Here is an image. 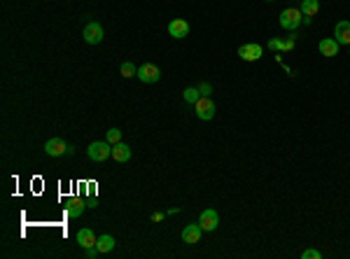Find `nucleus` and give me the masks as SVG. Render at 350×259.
I'll list each match as a JSON object with an SVG mask.
<instances>
[{
	"instance_id": "1",
	"label": "nucleus",
	"mask_w": 350,
	"mask_h": 259,
	"mask_svg": "<svg viewBox=\"0 0 350 259\" xmlns=\"http://www.w3.org/2000/svg\"><path fill=\"white\" fill-rule=\"evenodd\" d=\"M301 21H304V14H301V9L299 7H287L280 12V26L285 28V31L294 33L301 26Z\"/></svg>"
},
{
	"instance_id": "2",
	"label": "nucleus",
	"mask_w": 350,
	"mask_h": 259,
	"mask_svg": "<svg viewBox=\"0 0 350 259\" xmlns=\"http://www.w3.org/2000/svg\"><path fill=\"white\" fill-rule=\"evenodd\" d=\"M87 157H89L91 161H105L107 157H112V145H110L107 140H96V143L89 145Z\"/></svg>"
},
{
	"instance_id": "3",
	"label": "nucleus",
	"mask_w": 350,
	"mask_h": 259,
	"mask_svg": "<svg viewBox=\"0 0 350 259\" xmlns=\"http://www.w3.org/2000/svg\"><path fill=\"white\" fill-rule=\"evenodd\" d=\"M194 110H196V117L201 119V122H210L215 117V112H217V107H215V103L208 96H201V98L194 103Z\"/></svg>"
},
{
	"instance_id": "4",
	"label": "nucleus",
	"mask_w": 350,
	"mask_h": 259,
	"mask_svg": "<svg viewBox=\"0 0 350 259\" xmlns=\"http://www.w3.org/2000/svg\"><path fill=\"white\" fill-rule=\"evenodd\" d=\"M45 152L49 154V157H63V154H73L75 152V147L68 145L66 140H61V138H49L45 143Z\"/></svg>"
},
{
	"instance_id": "5",
	"label": "nucleus",
	"mask_w": 350,
	"mask_h": 259,
	"mask_svg": "<svg viewBox=\"0 0 350 259\" xmlns=\"http://www.w3.org/2000/svg\"><path fill=\"white\" fill-rule=\"evenodd\" d=\"M138 80L143 84H154L161 80V68L159 66H154V63H145V66H140L138 68Z\"/></svg>"
},
{
	"instance_id": "6",
	"label": "nucleus",
	"mask_w": 350,
	"mask_h": 259,
	"mask_svg": "<svg viewBox=\"0 0 350 259\" xmlns=\"http://www.w3.org/2000/svg\"><path fill=\"white\" fill-rule=\"evenodd\" d=\"M103 26H100L98 21H89L87 26H84V31H82V38L87 45H98L100 40H103Z\"/></svg>"
},
{
	"instance_id": "7",
	"label": "nucleus",
	"mask_w": 350,
	"mask_h": 259,
	"mask_svg": "<svg viewBox=\"0 0 350 259\" xmlns=\"http://www.w3.org/2000/svg\"><path fill=\"white\" fill-rule=\"evenodd\" d=\"M198 224H201V229L203 231H215V229L220 227V215H217V210L215 208H206L203 213H201V217H198Z\"/></svg>"
},
{
	"instance_id": "8",
	"label": "nucleus",
	"mask_w": 350,
	"mask_h": 259,
	"mask_svg": "<svg viewBox=\"0 0 350 259\" xmlns=\"http://www.w3.org/2000/svg\"><path fill=\"white\" fill-rule=\"evenodd\" d=\"M262 47L257 42H248V45H241L238 47V56L243 59V61H259L262 59Z\"/></svg>"
},
{
	"instance_id": "9",
	"label": "nucleus",
	"mask_w": 350,
	"mask_h": 259,
	"mask_svg": "<svg viewBox=\"0 0 350 259\" xmlns=\"http://www.w3.org/2000/svg\"><path fill=\"white\" fill-rule=\"evenodd\" d=\"M168 35L175 40H182L189 35V23L184 21V19H173V21L168 23Z\"/></svg>"
},
{
	"instance_id": "10",
	"label": "nucleus",
	"mask_w": 350,
	"mask_h": 259,
	"mask_svg": "<svg viewBox=\"0 0 350 259\" xmlns=\"http://www.w3.org/2000/svg\"><path fill=\"white\" fill-rule=\"evenodd\" d=\"M201 234H203V229H201V224H187V227L182 229V243L187 245H196L198 241H201Z\"/></svg>"
},
{
	"instance_id": "11",
	"label": "nucleus",
	"mask_w": 350,
	"mask_h": 259,
	"mask_svg": "<svg viewBox=\"0 0 350 259\" xmlns=\"http://www.w3.org/2000/svg\"><path fill=\"white\" fill-rule=\"evenodd\" d=\"M334 40L339 45H348L350 47V21H339L334 28Z\"/></svg>"
},
{
	"instance_id": "12",
	"label": "nucleus",
	"mask_w": 350,
	"mask_h": 259,
	"mask_svg": "<svg viewBox=\"0 0 350 259\" xmlns=\"http://www.w3.org/2000/svg\"><path fill=\"white\" fill-rule=\"evenodd\" d=\"M339 47H341V45H339L334 38H325V40H320L318 49H320V54H322V56L332 59V56H336V54H339Z\"/></svg>"
},
{
	"instance_id": "13",
	"label": "nucleus",
	"mask_w": 350,
	"mask_h": 259,
	"mask_svg": "<svg viewBox=\"0 0 350 259\" xmlns=\"http://www.w3.org/2000/svg\"><path fill=\"white\" fill-rule=\"evenodd\" d=\"M96 241H98V238H96V234H93L91 229H80V231H77V243L82 245V248H93Z\"/></svg>"
},
{
	"instance_id": "14",
	"label": "nucleus",
	"mask_w": 350,
	"mask_h": 259,
	"mask_svg": "<svg viewBox=\"0 0 350 259\" xmlns=\"http://www.w3.org/2000/svg\"><path fill=\"white\" fill-rule=\"evenodd\" d=\"M112 159L119 161V164H126V161L131 159V147L124 145V143H117V145H112Z\"/></svg>"
},
{
	"instance_id": "15",
	"label": "nucleus",
	"mask_w": 350,
	"mask_h": 259,
	"mask_svg": "<svg viewBox=\"0 0 350 259\" xmlns=\"http://www.w3.org/2000/svg\"><path fill=\"white\" fill-rule=\"evenodd\" d=\"M84 210H87V201H80V198H70V203L66 206L68 217H80Z\"/></svg>"
},
{
	"instance_id": "16",
	"label": "nucleus",
	"mask_w": 350,
	"mask_h": 259,
	"mask_svg": "<svg viewBox=\"0 0 350 259\" xmlns=\"http://www.w3.org/2000/svg\"><path fill=\"white\" fill-rule=\"evenodd\" d=\"M301 14L304 16H315L320 12V0H301Z\"/></svg>"
},
{
	"instance_id": "17",
	"label": "nucleus",
	"mask_w": 350,
	"mask_h": 259,
	"mask_svg": "<svg viewBox=\"0 0 350 259\" xmlns=\"http://www.w3.org/2000/svg\"><path fill=\"white\" fill-rule=\"evenodd\" d=\"M96 248H98L100 255H107V252H112V250H114V238L110 236V234L100 236L98 241H96Z\"/></svg>"
},
{
	"instance_id": "18",
	"label": "nucleus",
	"mask_w": 350,
	"mask_h": 259,
	"mask_svg": "<svg viewBox=\"0 0 350 259\" xmlns=\"http://www.w3.org/2000/svg\"><path fill=\"white\" fill-rule=\"evenodd\" d=\"M182 98L187 100V103H191V105H194V103L201 98V91H198V86H189V89H184V91H182Z\"/></svg>"
},
{
	"instance_id": "19",
	"label": "nucleus",
	"mask_w": 350,
	"mask_h": 259,
	"mask_svg": "<svg viewBox=\"0 0 350 259\" xmlns=\"http://www.w3.org/2000/svg\"><path fill=\"white\" fill-rule=\"evenodd\" d=\"M119 73H122V77H126V80H129V77H136L138 75V68L131 61H124L122 66H119Z\"/></svg>"
},
{
	"instance_id": "20",
	"label": "nucleus",
	"mask_w": 350,
	"mask_h": 259,
	"mask_svg": "<svg viewBox=\"0 0 350 259\" xmlns=\"http://www.w3.org/2000/svg\"><path fill=\"white\" fill-rule=\"evenodd\" d=\"M105 140L110 143V145H117V143H122V131L119 129H110L105 133Z\"/></svg>"
},
{
	"instance_id": "21",
	"label": "nucleus",
	"mask_w": 350,
	"mask_h": 259,
	"mask_svg": "<svg viewBox=\"0 0 350 259\" xmlns=\"http://www.w3.org/2000/svg\"><path fill=\"white\" fill-rule=\"evenodd\" d=\"M294 42H297V33H289V38H285L282 40V49L280 52H292V49H294Z\"/></svg>"
},
{
	"instance_id": "22",
	"label": "nucleus",
	"mask_w": 350,
	"mask_h": 259,
	"mask_svg": "<svg viewBox=\"0 0 350 259\" xmlns=\"http://www.w3.org/2000/svg\"><path fill=\"white\" fill-rule=\"evenodd\" d=\"M266 47L271 49V52H280V49H282V40H280V38H271Z\"/></svg>"
},
{
	"instance_id": "23",
	"label": "nucleus",
	"mask_w": 350,
	"mask_h": 259,
	"mask_svg": "<svg viewBox=\"0 0 350 259\" xmlns=\"http://www.w3.org/2000/svg\"><path fill=\"white\" fill-rule=\"evenodd\" d=\"M100 252H98V248L93 245V248H84V257L87 259H93V257H98Z\"/></svg>"
},
{
	"instance_id": "24",
	"label": "nucleus",
	"mask_w": 350,
	"mask_h": 259,
	"mask_svg": "<svg viewBox=\"0 0 350 259\" xmlns=\"http://www.w3.org/2000/svg\"><path fill=\"white\" fill-rule=\"evenodd\" d=\"M322 255H320L318 250H306L304 255H301V259H320Z\"/></svg>"
},
{
	"instance_id": "25",
	"label": "nucleus",
	"mask_w": 350,
	"mask_h": 259,
	"mask_svg": "<svg viewBox=\"0 0 350 259\" xmlns=\"http://www.w3.org/2000/svg\"><path fill=\"white\" fill-rule=\"evenodd\" d=\"M198 91H201V96H208V93L213 91V86H210V84H206V82H203V84H201V86H198Z\"/></svg>"
},
{
	"instance_id": "26",
	"label": "nucleus",
	"mask_w": 350,
	"mask_h": 259,
	"mask_svg": "<svg viewBox=\"0 0 350 259\" xmlns=\"http://www.w3.org/2000/svg\"><path fill=\"white\" fill-rule=\"evenodd\" d=\"M87 208H98V198L89 196V198H87Z\"/></svg>"
},
{
	"instance_id": "27",
	"label": "nucleus",
	"mask_w": 350,
	"mask_h": 259,
	"mask_svg": "<svg viewBox=\"0 0 350 259\" xmlns=\"http://www.w3.org/2000/svg\"><path fill=\"white\" fill-rule=\"evenodd\" d=\"M161 220H164V213H154L152 215V222H161Z\"/></svg>"
},
{
	"instance_id": "28",
	"label": "nucleus",
	"mask_w": 350,
	"mask_h": 259,
	"mask_svg": "<svg viewBox=\"0 0 350 259\" xmlns=\"http://www.w3.org/2000/svg\"><path fill=\"white\" fill-rule=\"evenodd\" d=\"M89 196H96V184H89Z\"/></svg>"
},
{
	"instance_id": "29",
	"label": "nucleus",
	"mask_w": 350,
	"mask_h": 259,
	"mask_svg": "<svg viewBox=\"0 0 350 259\" xmlns=\"http://www.w3.org/2000/svg\"><path fill=\"white\" fill-rule=\"evenodd\" d=\"M266 2H273V0H266Z\"/></svg>"
},
{
	"instance_id": "30",
	"label": "nucleus",
	"mask_w": 350,
	"mask_h": 259,
	"mask_svg": "<svg viewBox=\"0 0 350 259\" xmlns=\"http://www.w3.org/2000/svg\"><path fill=\"white\" fill-rule=\"evenodd\" d=\"M348 49H350V47H348Z\"/></svg>"
}]
</instances>
